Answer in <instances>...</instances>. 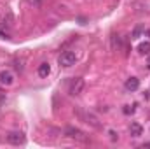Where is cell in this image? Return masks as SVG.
Listing matches in <instances>:
<instances>
[{"label":"cell","mask_w":150,"mask_h":149,"mask_svg":"<svg viewBox=\"0 0 150 149\" xmlns=\"http://www.w3.org/2000/svg\"><path fill=\"white\" fill-rule=\"evenodd\" d=\"M138 51L143 53V54H149L150 53V42H142V44L138 46Z\"/></svg>","instance_id":"cell-11"},{"label":"cell","mask_w":150,"mask_h":149,"mask_svg":"<svg viewBox=\"0 0 150 149\" xmlns=\"http://www.w3.org/2000/svg\"><path fill=\"white\" fill-rule=\"evenodd\" d=\"M122 46V40H120V35H112V49L117 51L119 47Z\"/></svg>","instance_id":"cell-10"},{"label":"cell","mask_w":150,"mask_h":149,"mask_svg":"<svg viewBox=\"0 0 150 149\" xmlns=\"http://www.w3.org/2000/svg\"><path fill=\"white\" fill-rule=\"evenodd\" d=\"M142 148H150V142H145V144H143Z\"/></svg>","instance_id":"cell-14"},{"label":"cell","mask_w":150,"mask_h":149,"mask_svg":"<svg viewBox=\"0 0 150 149\" xmlns=\"http://www.w3.org/2000/svg\"><path fill=\"white\" fill-rule=\"evenodd\" d=\"M7 142L12 146H21V144H25V135L21 132H11V133H7Z\"/></svg>","instance_id":"cell-4"},{"label":"cell","mask_w":150,"mask_h":149,"mask_svg":"<svg viewBox=\"0 0 150 149\" xmlns=\"http://www.w3.org/2000/svg\"><path fill=\"white\" fill-rule=\"evenodd\" d=\"M140 88V81L136 79V77H129L127 81H126V90H129V91H136Z\"/></svg>","instance_id":"cell-7"},{"label":"cell","mask_w":150,"mask_h":149,"mask_svg":"<svg viewBox=\"0 0 150 149\" xmlns=\"http://www.w3.org/2000/svg\"><path fill=\"white\" fill-rule=\"evenodd\" d=\"M0 84H4V86H12V84H14V74L9 72V70L0 72Z\"/></svg>","instance_id":"cell-5"},{"label":"cell","mask_w":150,"mask_h":149,"mask_svg":"<svg viewBox=\"0 0 150 149\" xmlns=\"http://www.w3.org/2000/svg\"><path fill=\"white\" fill-rule=\"evenodd\" d=\"M84 86H86V82H84L82 77H74V79L70 81V84H68V93H70L72 97H79V95L84 91Z\"/></svg>","instance_id":"cell-1"},{"label":"cell","mask_w":150,"mask_h":149,"mask_svg":"<svg viewBox=\"0 0 150 149\" xmlns=\"http://www.w3.org/2000/svg\"><path fill=\"white\" fill-rule=\"evenodd\" d=\"M142 30H143V27H136V28L133 30V39L140 37V34H142Z\"/></svg>","instance_id":"cell-12"},{"label":"cell","mask_w":150,"mask_h":149,"mask_svg":"<svg viewBox=\"0 0 150 149\" xmlns=\"http://www.w3.org/2000/svg\"><path fill=\"white\" fill-rule=\"evenodd\" d=\"M37 72H38L40 77H47V75L51 74V67H49V63H40Z\"/></svg>","instance_id":"cell-9"},{"label":"cell","mask_w":150,"mask_h":149,"mask_svg":"<svg viewBox=\"0 0 150 149\" xmlns=\"http://www.w3.org/2000/svg\"><path fill=\"white\" fill-rule=\"evenodd\" d=\"M147 67H149V69H150V58H149V62H147Z\"/></svg>","instance_id":"cell-15"},{"label":"cell","mask_w":150,"mask_h":149,"mask_svg":"<svg viewBox=\"0 0 150 149\" xmlns=\"http://www.w3.org/2000/svg\"><path fill=\"white\" fill-rule=\"evenodd\" d=\"M40 2H42V0H28V4L33 5V7H40Z\"/></svg>","instance_id":"cell-13"},{"label":"cell","mask_w":150,"mask_h":149,"mask_svg":"<svg viewBox=\"0 0 150 149\" xmlns=\"http://www.w3.org/2000/svg\"><path fill=\"white\" fill-rule=\"evenodd\" d=\"M65 135H67L68 139L79 140V142H87V135H86L82 130L74 128V126H68V128H65Z\"/></svg>","instance_id":"cell-3"},{"label":"cell","mask_w":150,"mask_h":149,"mask_svg":"<svg viewBox=\"0 0 150 149\" xmlns=\"http://www.w3.org/2000/svg\"><path fill=\"white\" fill-rule=\"evenodd\" d=\"M129 133H131V137H140V135L143 133V126L134 121V123H131V126H129Z\"/></svg>","instance_id":"cell-6"},{"label":"cell","mask_w":150,"mask_h":149,"mask_svg":"<svg viewBox=\"0 0 150 149\" xmlns=\"http://www.w3.org/2000/svg\"><path fill=\"white\" fill-rule=\"evenodd\" d=\"M12 14L11 12H7V14H4L2 18H0V27H5V28H11L12 27Z\"/></svg>","instance_id":"cell-8"},{"label":"cell","mask_w":150,"mask_h":149,"mask_svg":"<svg viewBox=\"0 0 150 149\" xmlns=\"http://www.w3.org/2000/svg\"><path fill=\"white\" fill-rule=\"evenodd\" d=\"M75 62H77V54H75L74 51H65L58 58L59 67H72V65H75Z\"/></svg>","instance_id":"cell-2"}]
</instances>
